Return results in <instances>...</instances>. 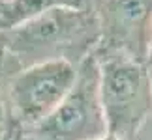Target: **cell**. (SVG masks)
<instances>
[{
    "label": "cell",
    "instance_id": "52a82bcc",
    "mask_svg": "<svg viewBox=\"0 0 152 140\" xmlns=\"http://www.w3.org/2000/svg\"><path fill=\"white\" fill-rule=\"evenodd\" d=\"M0 140H11L10 135H8V131H6V127L4 125H0Z\"/></svg>",
    "mask_w": 152,
    "mask_h": 140
},
{
    "label": "cell",
    "instance_id": "30bf717a",
    "mask_svg": "<svg viewBox=\"0 0 152 140\" xmlns=\"http://www.w3.org/2000/svg\"><path fill=\"white\" fill-rule=\"evenodd\" d=\"M150 71H152V66H150Z\"/></svg>",
    "mask_w": 152,
    "mask_h": 140
},
{
    "label": "cell",
    "instance_id": "7a4b0ae2",
    "mask_svg": "<svg viewBox=\"0 0 152 140\" xmlns=\"http://www.w3.org/2000/svg\"><path fill=\"white\" fill-rule=\"evenodd\" d=\"M96 62L107 135L130 140L152 114L150 66L122 54L96 56Z\"/></svg>",
    "mask_w": 152,
    "mask_h": 140
},
{
    "label": "cell",
    "instance_id": "6da1fadb",
    "mask_svg": "<svg viewBox=\"0 0 152 140\" xmlns=\"http://www.w3.org/2000/svg\"><path fill=\"white\" fill-rule=\"evenodd\" d=\"M100 39L90 0L85 8H55L21 25L0 30V73L15 75L21 69L51 60L79 64L92 54Z\"/></svg>",
    "mask_w": 152,
    "mask_h": 140
},
{
    "label": "cell",
    "instance_id": "8992f818",
    "mask_svg": "<svg viewBox=\"0 0 152 140\" xmlns=\"http://www.w3.org/2000/svg\"><path fill=\"white\" fill-rule=\"evenodd\" d=\"M130 140H152V114L141 123V127L133 133Z\"/></svg>",
    "mask_w": 152,
    "mask_h": 140
},
{
    "label": "cell",
    "instance_id": "3957f363",
    "mask_svg": "<svg viewBox=\"0 0 152 140\" xmlns=\"http://www.w3.org/2000/svg\"><path fill=\"white\" fill-rule=\"evenodd\" d=\"M79 64L51 60L21 69L2 80L4 127L10 138L39 123L66 97Z\"/></svg>",
    "mask_w": 152,
    "mask_h": 140
},
{
    "label": "cell",
    "instance_id": "5b68a950",
    "mask_svg": "<svg viewBox=\"0 0 152 140\" xmlns=\"http://www.w3.org/2000/svg\"><path fill=\"white\" fill-rule=\"evenodd\" d=\"M100 39L92 54H122L152 66V0H90Z\"/></svg>",
    "mask_w": 152,
    "mask_h": 140
},
{
    "label": "cell",
    "instance_id": "ba28073f",
    "mask_svg": "<svg viewBox=\"0 0 152 140\" xmlns=\"http://www.w3.org/2000/svg\"><path fill=\"white\" fill-rule=\"evenodd\" d=\"M100 140H118V138H115V136H111V135H105V136L100 138Z\"/></svg>",
    "mask_w": 152,
    "mask_h": 140
},
{
    "label": "cell",
    "instance_id": "9c48e42d",
    "mask_svg": "<svg viewBox=\"0 0 152 140\" xmlns=\"http://www.w3.org/2000/svg\"><path fill=\"white\" fill-rule=\"evenodd\" d=\"M8 2H11V0H0V6H4V4H8Z\"/></svg>",
    "mask_w": 152,
    "mask_h": 140
},
{
    "label": "cell",
    "instance_id": "277c9868",
    "mask_svg": "<svg viewBox=\"0 0 152 140\" xmlns=\"http://www.w3.org/2000/svg\"><path fill=\"white\" fill-rule=\"evenodd\" d=\"M105 135L107 125L98 88V62L94 54H88L79 62L75 82L56 108L11 140H100Z\"/></svg>",
    "mask_w": 152,
    "mask_h": 140
}]
</instances>
